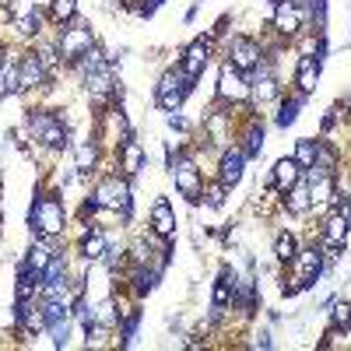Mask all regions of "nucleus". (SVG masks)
<instances>
[{
    "label": "nucleus",
    "mask_w": 351,
    "mask_h": 351,
    "mask_svg": "<svg viewBox=\"0 0 351 351\" xmlns=\"http://www.w3.org/2000/svg\"><path fill=\"white\" fill-rule=\"evenodd\" d=\"M64 204L56 200L53 193L49 197H36V204H32V211H28V225H32V232L36 236H60L64 232Z\"/></svg>",
    "instance_id": "nucleus-1"
},
{
    "label": "nucleus",
    "mask_w": 351,
    "mask_h": 351,
    "mask_svg": "<svg viewBox=\"0 0 351 351\" xmlns=\"http://www.w3.org/2000/svg\"><path fill=\"white\" fill-rule=\"evenodd\" d=\"M319 271H324V253L316 250H302L291 256V285H285V295H299V291L313 288Z\"/></svg>",
    "instance_id": "nucleus-2"
},
{
    "label": "nucleus",
    "mask_w": 351,
    "mask_h": 351,
    "mask_svg": "<svg viewBox=\"0 0 351 351\" xmlns=\"http://www.w3.org/2000/svg\"><path fill=\"white\" fill-rule=\"evenodd\" d=\"M190 92H193V77H186L183 71H169V74H162V81L155 88V99H158V106L165 112H172V109L183 106V99Z\"/></svg>",
    "instance_id": "nucleus-3"
},
{
    "label": "nucleus",
    "mask_w": 351,
    "mask_h": 351,
    "mask_svg": "<svg viewBox=\"0 0 351 351\" xmlns=\"http://www.w3.org/2000/svg\"><path fill=\"white\" fill-rule=\"evenodd\" d=\"M95 208H112L120 211L123 218H130V183L120 180V176H112V180H102L95 197H92Z\"/></svg>",
    "instance_id": "nucleus-4"
},
{
    "label": "nucleus",
    "mask_w": 351,
    "mask_h": 351,
    "mask_svg": "<svg viewBox=\"0 0 351 351\" xmlns=\"http://www.w3.org/2000/svg\"><path fill=\"white\" fill-rule=\"evenodd\" d=\"M28 130H32L36 141L49 144V148H64L67 144V127H64V120H56L53 112H32L28 116Z\"/></svg>",
    "instance_id": "nucleus-5"
},
{
    "label": "nucleus",
    "mask_w": 351,
    "mask_h": 351,
    "mask_svg": "<svg viewBox=\"0 0 351 351\" xmlns=\"http://www.w3.org/2000/svg\"><path fill=\"white\" fill-rule=\"evenodd\" d=\"M172 180H176V190H180L190 204L200 200L204 193V183H200V172L190 158H172Z\"/></svg>",
    "instance_id": "nucleus-6"
},
{
    "label": "nucleus",
    "mask_w": 351,
    "mask_h": 351,
    "mask_svg": "<svg viewBox=\"0 0 351 351\" xmlns=\"http://www.w3.org/2000/svg\"><path fill=\"white\" fill-rule=\"evenodd\" d=\"M92 28L88 25H71L60 32V56L64 60H81V56L92 49Z\"/></svg>",
    "instance_id": "nucleus-7"
},
{
    "label": "nucleus",
    "mask_w": 351,
    "mask_h": 351,
    "mask_svg": "<svg viewBox=\"0 0 351 351\" xmlns=\"http://www.w3.org/2000/svg\"><path fill=\"white\" fill-rule=\"evenodd\" d=\"M218 95L225 102H243V99H250V81L232 64H225L221 67V77H218Z\"/></svg>",
    "instance_id": "nucleus-8"
},
{
    "label": "nucleus",
    "mask_w": 351,
    "mask_h": 351,
    "mask_svg": "<svg viewBox=\"0 0 351 351\" xmlns=\"http://www.w3.org/2000/svg\"><path fill=\"white\" fill-rule=\"evenodd\" d=\"M228 56H232V67H236V71H250L253 74V67L263 60V53H260V46L253 43V39H232V49H228Z\"/></svg>",
    "instance_id": "nucleus-9"
},
{
    "label": "nucleus",
    "mask_w": 351,
    "mask_h": 351,
    "mask_svg": "<svg viewBox=\"0 0 351 351\" xmlns=\"http://www.w3.org/2000/svg\"><path fill=\"white\" fill-rule=\"evenodd\" d=\"M274 28L281 36H295L302 28V8L295 4V0H278L274 8Z\"/></svg>",
    "instance_id": "nucleus-10"
},
{
    "label": "nucleus",
    "mask_w": 351,
    "mask_h": 351,
    "mask_svg": "<svg viewBox=\"0 0 351 351\" xmlns=\"http://www.w3.org/2000/svg\"><path fill=\"white\" fill-rule=\"evenodd\" d=\"M204 67H208V39H200V43H193L186 53H183V74L186 77H200L204 74Z\"/></svg>",
    "instance_id": "nucleus-11"
},
{
    "label": "nucleus",
    "mask_w": 351,
    "mask_h": 351,
    "mask_svg": "<svg viewBox=\"0 0 351 351\" xmlns=\"http://www.w3.org/2000/svg\"><path fill=\"white\" fill-rule=\"evenodd\" d=\"M299 176H302V165L295 162V158H281L278 165H274V172H271V183L278 186V190H291L299 183Z\"/></svg>",
    "instance_id": "nucleus-12"
},
{
    "label": "nucleus",
    "mask_w": 351,
    "mask_h": 351,
    "mask_svg": "<svg viewBox=\"0 0 351 351\" xmlns=\"http://www.w3.org/2000/svg\"><path fill=\"white\" fill-rule=\"evenodd\" d=\"M319 67H324V60H316V56H302L299 60V74H295V84H299V95H309L316 81H319Z\"/></svg>",
    "instance_id": "nucleus-13"
},
{
    "label": "nucleus",
    "mask_w": 351,
    "mask_h": 351,
    "mask_svg": "<svg viewBox=\"0 0 351 351\" xmlns=\"http://www.w3.org/2000/svg\"><path fill=\"white\" fill-rule=\"evenodd\" d=\"M152 232L162 236V239H169L176 232V215L169 208V200H155V208H152Z\"/></svg>",
    "instance_id": "nucleus-14"
},
{
    "label": "nucleus",
    "mask_w": 351,
    "mask_h": 351,
    "mask_svg": "<svg viewBox=\"0 0 351 351\" xmlns=\"http://www.w3.org/2000/svg\"><path fill=\"white\" fill-rule=\"evenodd\" d=\"M348 228H351V221H348L344 215H334V218L324 225V250H341L344 239H348Z\"/></svg>",
    "instance_id": "nucleus-15"
},
{
    "label": "nucleus",
    "mask_w": 351,
    "mask_h": 351,
    "mask_svg": "<svg viewBox=\"0 0 351 351\" xmlns=\"http://www.w3.org/2000/svg\"><path fill=\"white\" fill-rule=\"evenodd\" d=\"M18 74H21V92H25V88L43 84V77H46V64H43V56H25V60L18 64Z\"/></svg>",
    "instance_id": "nucleus-16"
},
{
    "label": "nucleus",
    "mask_w": 351,
    "mask_h": 351,
    "mask_svg": "<svg viewBox=\"0 0 351 351\" xmlns=\"http://www.w3.org/2000/svg\"><path fill=\"white\" fill-rule=\"evenodd\" d=\"M243 162H246L243 152H225L221 155V183L225 186H236L243 180Z\"/></svg>",
    "instance_id": "nucleus-17"
},
{
    "label": "nucleus",
    "mask_w": 351,
    "mask_h": 351,
    "mask_svg": "<svg viewBox=\"0 0 351 351\" xmlns=\"http://www.w3.org/2000/svg\"><path fill=\"white\" fill-rule=\"evenodd\" d=\"M116 88V77H112V67L106 64V67H99V71H92L88 74V92H92L95 99H102V95H109Z\"/></svg>",
    "instance_id": "nucleus-18"
},
{
    "label": "nucleus",
    "mask_w": 351,
    "mask_h": 351,
    "mask_svg": "<svg viewBox=\"0 0 351 351\" xmlns=\"http://www.w3.org/2000/svg\"><path fill=\"white\" fill-rule=\"evenodd\" d=\"M144 169V148H141V144L137 141H123V172L127 176H137Z\"/></svg>",
    "instance_id": "nucleus-19"
},
{
    "label": "nucleus",
    "mask_w": 351,
    "mask_h": 351,
    "mask_svg": "<svg viewBox=\"0 0 351 351\" xmlns=\"http://www.w3.org/2000/svg\"><path fill=\"white\" fill-rule=\"evenodd\" d=\"M288 197H285V204H288V211L291 215H302V211H309V204H313V197H309V186L306 183H295L291 190H285Z\"/></svg>",
    "instance_id": "nucleus-20"
},
{
    "label": "nucleus",
    "mask_w": 351,
    "mask_h": 351,
    "mask_svg": "<svg viewBox=\"0 0 351 351\" xmlns=\"http://www.w3.org/2000/svg\"><path fill=\"white\" fill-rule=\"evenodd\" d=\"M106 250H109V239H106V232H88L84 236V256L88 260H102L106 256Z\"/></svg>",
    "instance_id": "nucleus-21"
},
{
    "label": "nucleus",
    "mask_w": 351,
    "mask_h": 351,
    "mask_svg": "<svg viewBox=\"0 0 351 351\" xmlns=\"http://www.w3.org/2000/svg\"><path fill=\"white\" fill-rule=\"evenodd\" d=\"M316 152H319V141L302 137V141H299V148H295V162H299L302 169H313V165H316Z\"/></svg>",
    "instance_id": "nucleus-22"
},
{
    "label": "nucleus",
    "mask_w": 351,
    "mask_h": 351,
    "mask_svg": "<svg viewBox=\"0 0 351 351\" xmlns=\"http://www.w3.org/2000/svg\"><path fill=\"white\" fill-rule=\"evenodd\" d=\"M299 253V246H295V236H288V232H281L278 236V243H274V256L281 260V263H291V256Z\"/></svg>",
    "instance_id": "nucleus-23"
},
{
    "label": "nucleus",
    "mask_w": 351,
    "mask_h": 351,
    "mask_svg": "<svg viewBox=\"0 0 351 351\" xmlns=\"http://www.w3.org/2000/svg\"><path fill=\"white\" fill-rule=\"evenodd\" d=\"M250 84H253V95H256L260 102H267V99H274V95H278V88H274V77H271V74L253 77Z\"/></svg>",
    "instance_id": "nucleus-24"
},
{
    "label": "nucleus",
    "mask_w": 351,
    "mask_h": 351,
    "mask_svg": "<svg viewBox=\"0 0 351 351\" xmlns=\"http://www.w3.org/2000/svg\"><path fill=\"white\" fill-rule=\"evenodd\" d=\"M306 95H295V99H288L281 102V112H278V127H288V123H295V116H299V106H302Z\"/></svg>",
    "instance_id": "nucleus-25"
},
{
    "label": "nucleus",
    "mask_w": 351,
    "mask_h": 351,
    "mask_svg": "<svg viewBox=\"0 0 351 351\" xmlns=\"http://www.w3.org/2000/svg\"><path fill=\"white\" fill-rule=\"evenodd\" d=\"M330 313H334V327L337 330H351V302H341V306L334 302Z\"/></svg>",
    "instance_id": "nucleus-26"
},
{
    "label": "nucleus",
    "mask_w": 351,
    "mask_h": 351,
    "mask_svg": "<svg viewBox=\"0 0 351 351\" xmlns=\"http://www.w3.org/2000/svg\"><path fill=\"white\" fill-rule=\"evenodd\" d=\"M77 11V0H53V18L56 21H71Z\"/></svg>",
    "instance_id": "nucleus-27"
},
{
    "label": "nucleus",
    "mask_w": 351,
    "mask_h": 351,
    "mask_svg": "<svg viewBox=\"0 0 351 351\" xmlns=\"http://www.w3.org/2000/svg\"><path fill=\"white\" fill-rule=\"evenodd\" d=\"M92 165H95V148L92 144H81L77 148V172H88Z\"/></svg>",
    "instance_id": "nucleus-28"
},
{
    "label": "nucleus",
    "mask_w": 351,
    "mask_h": 351,
    "mask_svg": "<svg viewBox=\"0 0 351 351\" xmlns=\"http://www.w3.org/2000/svg\"><path fill=\"white\" fill-rule=\"evenodd\" d=\"M260 141H263V127H253V130H250V144H246V152H243V155L256 158V155H260Z\"/></svg>",
    "instance_id": "nucleus-29"
},
{
    "label": "nucleus",
    "mask_w": 351,
    "mask_h": 351,
    "mask_svg": "<svg viewBox=\"0 0 351 351\" xmlns=\"http://www.w3.org/2000/svg\"><path fill=\"white\" fill-rule=\"evenodd\" d=\"M18 32L21 36H32V32H39V14L32 11V14H25L21 21H18Z\"/></svg>",
    "instance_id": "nucleus-30"
},
{
    "label": "nucleus",
    "mask_w": 351,
    "mask_h": 351,
    "mask_svg": "<svg viewBox=\"0 0 351 351\" xmlns=\"http://www.w3.org/2000/svg\"><path fill=\"white\" fill-rule=\"evenodd\" d=\"M225 190H228L225 183H218V186L208 190V204H211V208H221V204H225Z\"/></svg>",
    "instance_id": "nucleus-31"
},
{
    "label": "nucleus",
    "mask_w": 351,
    "mask_h": 351,
    "mask_svg": "<svg viewBox=\"0 0 351 351\" xmlns=\"http://www.w3.org/2000/svg\"><path fill=\"white\" fill-rule=\"evenodd\" d=\"M106 263H109V267H116V263H123V250H106Z\"/></svg>",
    "instance_id": "nucleus-32"
},
{
    "label": "nucleus",
    "mask_w": 351,
    "mask_h": 351,
    "mask_svg": "<svg viewBox=\"0 0 351 351\" xmlns=\"http://www.w3.org/2000/svg\"><path fill=\"white\" fill-rule=\"evenodd\" d=\"M169 127H176V130H186V120H183V116L176 112V109H172V112H169Z\"/></svg>",
    "instance_id": "nucleus-33"
},
{
    "label": "nucleus",
    "mask_w": 351,
    "mask_h": 351,
    "mask_svg": "<svg viewBox=\"0 0 351 351\" xmlns=\"http://www.w3.org/2000/svg\"><path fill=\"white\" fill-rule=\"evenodd\" d=\"M256 348H271V334H267V330H263V334L256 337Z\"/></svg>",
    "instance_id": "nucleus-34"
},
{
    "label": "nucleus",
    "mask_w": 351,
    "mask_h": 351,
    "mask_svg": "<svg viewBox=\"0 0 351 351\" xmlns=\"http://www.w3.org/2000/svg\"><path fill=\"white\" fill-rule=\"evenodd\" d=\"M341 215H344V218L351 221V193H348V208H341Z\"/></svg>",
    "instance_id": "nucleus-35"
},
{
    "label": "nucleus",
    "mask_w": 351,
    "mask_h": 351,
    "mask_svg": "<svg viewBox=\"0 0 351 351\" xmlns=\"http://www.w3.org/2000/svg\"><path fill=\"white\" fill-rule=\"evenodd\" d=\"M4 67H8V53H0V74H4Z\"/></svg>",
    "instance_id": "nucleus-36"
},
{
    "label": "nucleus",
    "mask_w": 351,
    "mask_h": 351,
    "mask_svg": "<svg viewBox=\"0 0 351 351\" xmlns=\"http://www.w3.org/2000/svg\"><path fill=\"white\" fill-rule=\"evenodd\" d=\"M348 109H351V102H348Z\"/></svg>",
    "instance_id": "nucleus-37"
}]
</instances>
